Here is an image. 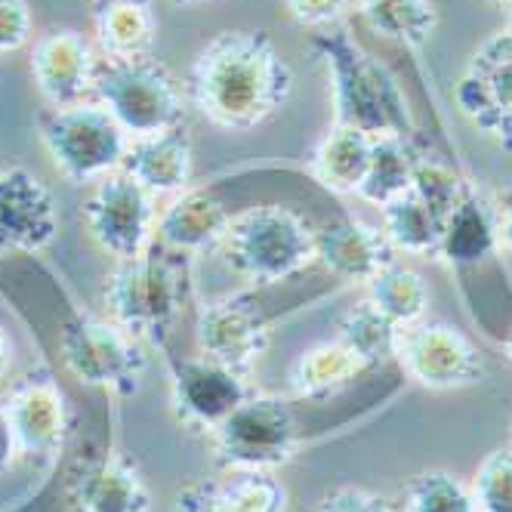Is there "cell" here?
Listing matches in <instances>:
<instances>
[{"label": "cell", "mask_w": 512, "mask_h": 512, "mask_svg": "<svg viewBox=\"0 0 512 512\" xmlns=\"http://www.w3.org/2000/svg\"><path fill=\"white\" fill-rule=\"evenodd\" d=\"M395 361L426 389H466L485 377L479 346L448 321H417L401 327L395 340Z\"/></svg>", "instance_id": "8fae6325"}, {"label": "cell", "mask_w": 512, "mask_h": 512, "mask_svg": "<svg viewBox=\"0 0 512 512\" xmlns=\"http://www.w3.org/2000/svg\"><path fill=\"white\" fill-rule=\"evenodd\" d=\"M411 189L448 223V216L454 213V207L460 204V198L466 195L469 186L448 164L432 161V158H417Z\"/></svg>", "instance_id": "d6a6232c"}, {"label": "cell", "mask_w": 512, "mask_h": 512, "mask_svg": "<svg viewBox=\"0 0 512 512\" xmlns=\"http://www.w3.org/2000/svg\"><path fill=\"white\" fill-rule=\"evenodd\" d=\"M392 241L380 226L364 223L355 216L334 219L315 229V260L343 281L368 284L398 256Z\"/></svg>", "instance_id": "ac0fdd59"}, {"label": "cell", "mask_w": 512, "mask_h": 512, "mask_svg": "<svg viewBox=\"0 0 512 512\" xmlns=\"http://www.w3.org/2000/svg\"><path fill=\"white\" fill-rule=\"evenodd\" d=\"M96 68L99 62L90 41L75 28H50L34 41L31 75L53 108L84 102L87 93H93Z\"/></svg>", "instance_id": "2e32d148"}, {"label": "cell", "mask_w": 512, "mask_h": 512, "mask_svg": "<svg viewBox=\"0 0 512 512\" xmlns=\"http://www.w3.org/2000/svg\"><path fill=\"white\" fill-rule=\"evenodd\" d=\"M315 512H392V503L368 488H337L321 497Z\"/></svg>", "instance_id": "e575fe53"}, {"label": "cell", "mask_w": 512, "mask_h": 512, "mask_svg": "<svg viewBox=\"0 0 512 512\" xmlns=\"http://www.w3.org/2000/svg\"><path fill=\"white\" fill-rule=\"evenodd\" d=\"M213 451L223 469H256L275 472L287 466L300 451V423L290 401L278 395L253 392L244 405L219 426Z\"/></svg>", "instance_id": "52a82bcc"}, {"label": "cell", "mask_w": 512, "mask_h": 512, "mask_svg": "<svg viewBox=\"0 0 512 512\" xmlns=\"http://www.w3.org/2000/svg\"><path fill=\"white\" fill-rule=\"evenodd\" d=\"M364 371V364L343 340H324L303 349L287 371V386L303 401H324L349 389Z\"/></svg>", "instance_id": "603a6c76"}, {"label": "cell", "mask_w": 512, "mask_h": 512, "mask_svg": "<svg viewBox=\"0 0 512 512\" xmlns=\"http://www.w3.org/2000/svg\"><path fill=\"white\" fill-rule=\"evenodd\" d=\"M102 300L118 327L139 343L164 346L186 306V275L161 250L118 263L105 278Z\"/></svg>", "instance_id": "277c9868"}, {"label": "cell", "mask_w": 512, "mask_h": 512, "mask_svg": "<svg viewBox=\"0 0 512 512\" xmlns=\"http://www.w3.org/2000/svg\"><path fill=\"white\" fill-rule=\"evenodd\" d=\"M16 457H19V445H16V435H13L4 401H0V472H7L16 463Z\"/></svg>", "instance_id": "8d00e7d4"}, {"label": "cell", "mask_w": 512, "mask_h": 512, "mask_svg": "<svg viewBox=\"0 0 512 512\" xmlns=\"http://www.w3.org/2000/svg\"><path fill=\"white\" fill-rule=\"evenodd\" d=\"M93 93L133 139L176 130L186 115V93L155 56L99 62Z\"/></svg>", "instance_id": "5b68a950"}, {"label": "cell", "mask_w": 512, "mask_h": 512, "mask_svg": "<svg viewBox=\"0 0 512 512\" xmlns=\"http://www.w3.org/2000/svg\"><path fill=\"white\" fill-rule=\"evenodd\" d=\"M41 139L56 170L78 186L121 170L130 149L127 133L99 102L53 108L41 118Z\"/></svg>", "instance_id": "8992f818"}, {"label": "cell", "mask_w": 512, "mask_h": 512, "mask_svg": "<svg viewBox=\"0 0 512 512\" xmlns=\"http://www.w3.org/2000/svg\"><path fill=\"white\" fill-rule=\"evenodd\" d=\"M90 19L105 59L152 56L158 41L155 0H93Z\"/></svg>", "instance_id": "44dd1931"}, {"label": "cell", "mask_w": 512, "mask_h": 512, "mask_svg": "<svg viewBox=\"0 0 512 512\" xmlns=\"http://www.w3.org/2000/svg\"><path fill=\"white\" fill-rule=\"evenodd\" d=\"M31 41L28 0H0V53H13Z\"/></svg>", "instance_id": "836d02e7"}, {"label": "cell", "mask_w": 512, "mask_h": 512, "mask_svg": "<svg viewBox=\"0 0 512 512\" xmlns=\"http://www.w3.org/2000/svg\"><path fill=\"white\" fill-rule=\"evenodd\" d=\"M460 115L512 152V25L479 44L454 87Z\"/></svg>", "instance_id": "30bf717a"}, {"label": "cell", "mask_w": 512, "mask_h": 512, "mask_svg": "<svg viewBox=\"0 0 512 512\" xmlns=\"http://www.w3.org/2000/svg\"><path fill=\"white\" fill-rule=\"evenodd\" d=\"M195 340L201 355L250 377L272 346V327L247 297L223 294L198 309Z\"/></svg>", "instance_id": "4fadbf2b"}, {"label": "cell", "mask_w": 512, "mask_h": 512, "mask_svg": "<svg viewBox=\"0 0 512 512\" xmlns=\"http://www.w3.org/2000/svg\"><path fill=\"white\" fill-rule=\"evenodd\" d=\"M469 488L479 512H512V448L491 451Z\"/></svg>", "instance_id": "1f68e13d"}, {"label": "cell", "mask_w": 512, "mask_h": 512, "mask_svg": "<svg viewBox=\"0 0 512 512\" xmlns=\"http://www.w3.org/2000/svg\"><path fill=\"white\" fill-rule=\"evenodd\" d=\"M312 47L331 71L337 124L358 127L371 136H411L414 121L408 99L386 65L364 53L346 31L315 34Z\"/></svg>", "instance_id": "3957f363"}, {"label": "cell", "mask_w": 512, "mask_h": 512, "mask_svg": "<svg viewBox=\"0 0 512 512\" xmlns=\"http://www.w3.org/2000/svg\"><path fill=\"white\" fill-rule=\"evenodd\" d=\"M358 13L380 38L405 47H423L438 25L429 0H358Z\"/></svg>", "instance_id": "f1b7e54d"}, {"label": "cell", "mask_w": 512, "mask_h": 512, "mask_svg": "<svg viewBox=\"0 0 512 512\" xmlns=\"http://www.w3.org/2000/svg\"><path fill=\"white\" fill-rule=\"evenodd\" d=\"M229 219H232V213L213 192L195 189V192H186L182 198H176L161 213L155 232H158L161 244L176 253H204V250H216L219 238H223V232L229 226Z\"/></svg>", "instance_id": "7402d4cb"}, {"label": "cell", "mask_w": 512, "mask_h": 512, "mask_svg": "<svg viewBox=\"0 0 512 512\" xmlns=\"http://www.w3.org/2000/svg\"><path fill=\"white\" fill-rule=\"evenodd\" d=\"M497 207L472 186L466 189V195L460 198V204L454 207V213L445 223V235H442V247H438V256L448 260L451 266H475L488 260V256L497 250Z\"/></svg>", "instance_id": "d4e9b609"}, {"label": "cell", "mask_w": 512, "mask_h": 512, "mask_svg": "<svg viewBox=\"0 0 512 512\" xmlns=\"http://www.w3.org/2000/svg\"><path fill=\"white\" fill-rule=\"evenodd\" d=\"M414 167L417 155L411 152L408 139L401 136H377L374 152H371V167L364 176L361 189L355 198L368 201L374 207H386L389 201L401 198L414 182Z\"/></svg>", "instance_id": "83f0119b"}, {"label": "cell", "mask_w": 512, "mask_h": 512, "mask_svg": "<svg viewBox=\"0 0 512 512\" xmlns=\"http://www.w3.org/2000/svg\"><path fill=\"white\" fill-rule=\"evenodd\" d=\"M368 303L395 327H408L423 321L429 309V284L417 269L395 260L374 281H368Z\"/></svg>", "instance_id": "4316f807"}, {"label": "cell", "mask_w": 512, "mask_h": 512, "mask_svg": "<svg viewBox=\"0 0 512 512\" xmlns=\"http://www.w3.org/2000/svg\"><path fill=\"white\" fill-rule=\"evenodd\" d=\"M405 512H479L472 488L448 469H426L405 491Z\"/></svg>", "instance_id": "4dcf8cb0"}, {"label": "cell", "mask_w": 512, "mask_h": 512, "mask_svg": "<svg viewBox=\"0 0 512 512\" xmlns=\"http://www.w3.org/2000/svg\"><path fill=\"white\" fill-rule=\"evenodd\" d=\"M173 7H192V4H207V0H170Z\"/></svg>", "instance_id": "60d3db41"}, {"label": "cell", "mask_w": 512, "mask_h": 512, "mask_svg": "<svg viewBox=\"0 0 512 512\" xmlns=\"http://www.w3.org/2000/svg\"><path fill=\"white\" fill-rule=\"evenodd\" d=\"M59 352L81 383L118 395H136L149 371L142 343L112 318H71L59 334Z\"/></svg>", "instance_id": "ba28073f"}, {"label": "cell", "mask_w": 512, "mask_h": 512, "mask_svg": "<svg viewBox=\"0 0 512 512\" xmlns=\"http://www.w3.org/2000/svg\"><path fill=\"white\" fill-rule=\"evenodd\" d=\"M170 401L182 426L213 435L253 395L244 374L207 355L170 358Z\"/></svg>", "instance_id": "7c38bea8"}, {"label": "cell", "mask_w": 512, "mask_h": 512, "mask_svg": "<svg viewBox=\"0 0 512 512\" xmlns=\"http://www.w3.org/2000/svg\"><path fill=\"white\" fill-rule=\"evenodd\" d=\"M59 232L53 192L25 167L0 170V260L10 253H38Z\"/></svg>", "instance_id": "5bb4252c"}, {"label": "cell", "mask_w": 512, "mask_h": 512, "mask_svg": "<svg viewBox=\"0 0 512 512\" xmlns=\"http://www.w3.org/2000/svg\"><path fill=\"white\" fill-rule=\"evenodd\" d=\"M500 349H503L506 361L512 364V324L506 327V334H503V340H500Z\"/></svg>", "instance_id": "ab89813d"}, {"label": "cell", "mask_w": 512, "mask_h": 512, "mask_svg": "<svg viewBox=\"0 0 512 512\" xmlns=\"http://www.w3.org/2000/svg\"><path fill=\"white\" fill-rule=\"evenodd\" d=\"M121 170L139 182L152 198L158 195H176L192 182L195 173V155L189 133L176 127L167 133L133 139V145L124 155Z\"/></svg>", "instance_id": "ffe728a7"}, {"label": "cell", "mask_w": 512, "mask_h": 512, "mask_svg": "<svg viewBox=\"0 0 512 512\" xmlns=\"http://www.w3.org/2000/svg\"><path fill=\"white\" fill-rule=\"evenodd\" d=\"M81 219L96 247L115 256L118 263L149 253L152 235L158 229L155 198L124 170H115L96 182V189L81 207Z\"/></svg>", "instance_id": "9c48e42d"}, {"label": "cell", "mask_w": 512, "mask_h": 512, "mask_svg": "<svg viewBox=\"0 0 512 512\" xmlns=\"http://www.w3.org/2000/svg\"><path fill=\"white\" fill-rule=\"evenodd\" d=\"M398 331L386 315H380L368 300L352 306L337 327V340H343L368 368H377V364L395 358V340Z\"/></svg>", "instance_id": "f546056e"}, {"label": "cell", "mask_w": 512, "mask_h": 512, "mask_svg": "<svg viewBox=\"0 0 512 512\" xmlns=\"http://www.w3.org/2000/svg\"><path fill=\"white\" fill-rule=\"evenodd\" d=\"M65 506L68 512H152V488L133 460L102 454L71 472Z\"/></svg>", "instance_id": "e0dca14e"}, {"label": "cell", "mask_w": 512, "mask_h": 512, "mask_svg": "<svg viewBox=\"0 0 512 512\" xmlns=\"http://www.w3.org/2000/svg\"><path fill=\"white\" fill-rule=\"evenodd\" d=\"M494 4H512V0H494Z\"/></svg>", "instance_id": "b9f144b4"}, {"label": "cell", "mask_w": 512, "mask_h": 512, "mask_svg": "<svg viewBox=\"0 0 512 512\" xmlns=\"http://www.w3.org/2000/svg\"><path fill=\"white\" fill-rule=\"evenodd\" d=\"M219 263L247 287H272L315 263V229L281 204H256L229 219Z\"/></svg>", "instance_id": "7a4b0ae2"}, {"label": "cell", "mask_w": 512, "mask_h": 512, "mask_svg": "<svg viewBox=\"0 0 512 512\" xmlns=\"http://www.w3.org/2000/svg\"><path fill=\"white\" fill-rule=\"evenodd\" d=\"M10 364H13V337L0 321V380L10 374Z\"/></svg>", "instance_id": "f35d334b"}, {"label": "cell", "mask_w": 512, "mask_h": 512, "mask_svg": "<svg viewBox=\"0 0 512 512\" xmlns=\"http://www.w3.org/2000/svg\"><path fill=\"white\" fill-rule=\"evenodd\" d=\"M371 133H364L349 124H334L318 142L312 152L309 173L321 182L327 192L334 195H358L364 176L371 167V152H374Z\"/></svg>", "instance_id": "cb8c5ba5"}, {"label": "cell", "mask_w": 512, "mask_h": 512, "mask_svg": "<svg viewBox=\"0 0 512 512\" xmlns=\"http://www.w3.org/2000/svg\"><path fill=\"white\" fill-rule=\"evenodd\" d=\"M352 0H284L287 16L303 28H324L346 16Z\"/></svg>", "instance_id": "d590c367"}, {"label": "cell", "mask_w": 512, "mask_h": 512, "mask_svg": "<svg viewBox=\"0 0 512 512\" xmlns=\"http://www.w3.org/2000/svg\"><path fill=\"white\" fill-rule=\"evenodd\" d=\"M294 93V71L260 28L219 31L186 78V99L219 130H256L269 124Z\"/></svg>", "instance_id": "6da1fadb"}, {"label": "cell", "mask_w": 512, "mask_h": 512, "mask_svg": "<svg viewBox=\"0 0 512 512\" xmlns=\"http://www.w3.org/2000/svg\"><path fill=\"white\" fill-rule=\"evenodd\" d=\"M383 213V232L398 253L411 256H438L445 235V219L438 216L414 189L401 198L380 207Z\"/></svg>", "instance_id": "484cf974"}, {"label": "cell", "mask_w": 512, "mask_h": 512, "mask_svg": "<svg viewBox=\"0 0 512 512\" xmlns=\"http://www.w3.org/2000/svg\"><path fill=\"white\" fill-rule=\"evenodd\" d=\"M497 241H500L503 250L512 253V189L497 204Z\"/></svg>", "instance_id": "74e56055"}, {"label": "cell", "mask_w": 512, "mask_h": 512, "mask_svg": "<svg viewBox=\"0 0 512 512\" xmlns=\"http://www.w3.org/2000/svg\"><path fill=\"white\" fill-rule=\"evenodd\" d=\"M7 417L22 457H53L68 432V405L50 371H31L22 377L7 401Z\"/></svg>", "instance_id": "9a60e30c"}, {"label": "cell", "mask_w": 512, "mask_h": 512, "mask_svg": "<svg viewBox=\"0 0 512 512\" xmlns=\"http://www.w3.org/2000/svg\"><path fill=\"white\" fill-rule=\"evenodd\" d=\"M287 491L272 472L226 469L179 491L173 512H284Z\"/></svg>", "instance_id": "d6986e66"}]
</instances>
